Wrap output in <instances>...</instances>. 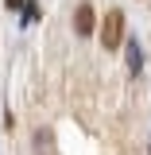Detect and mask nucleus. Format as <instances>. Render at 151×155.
Returning <instances> with one entry per match:
<instances>
[{
	"instance_id": "nucleus-1",
	"label": "nucleus",
	"mask_w": 151,
	"mask_h": 155,
	"mask_svg": "<svg viewBox=\"0 0 151 155\" xmlns=\"http://www.w3.org/2000/svg\"><path fill=\"white\" fill-rule=\"evenodd\" d=\"M124 43V12L120 8H109L105 19H101V47L105 51H116Z\"/></svg>"
},
{
	"instance_id": "nucleus-2",
	"label": "nucleus",
	"mask_w": 151,
	"mask_h": 155,
	"mask_svg": "<svg viewBox=\"0 0 151 155\" xmlns=\"http://www.w3.org/2000/svg\"><path fill=\"white\" fill-rule=\"evenodd\" d=\"M74 31L81 39H89L97 31V12H93V4H77V12H74Z\"/></svg>"
},
{
	"instance_id": "nucleus-3",
	"label": "nucleus",
	"mask_w": 151,
	"mask_h": 155,
	"mask_svg": "<svg viewBox=\"0 0 151 155\" xmlns=\"http://www.w3.org/2000/svg\"><path fill=\"white\" fill-rule=\"evenodd\" d=\"M128 74H140V47L128 39Z\"/></svg>"
},
{
	"instance_id": "nucleus-4",
	"label": "nucleus",
	"mask_w": 151,
	"mask_h": 155,
	"mask_svg": "<svg viewBox=\"0 0 151 155\" xmlns=\"http://www.w3.org/2000/svg\"><path fill=\"white\" fill-rule=\"evenodd\" d=\"M23 16H27V19H39V4H35V0H23Z\"/></svg>"
},
{
	"instance_id": "nucleus-5",
	"label": "nucleus",
	"mask_w": 151,
	"mask_h": 155,
	"mask_svg": "<svg viewBox=\"0 0 151 155\" xmlns=\"http://www.w3.org/2000/svg\"><path fill=\"white\" fill-rule=\"evenodd\" d=\"M39 143H43V155H54V147H51V132H39Z\"/></svg>"
},
{
	"instance_id": "nucleus-6",
	"label": "nucleus",
	"mask_w": 151,
	"mask_h": 155,
	"mask_svg": "<svg viewBox=\"0 0 151 155\" xmlns=\"http://www.w3.org/2000/svg\"><path fill=\"white\" fill-rule=\"evenodd\" d=\"M4 8H23V0H4Z\"/></svg>"
}]
</instances>
